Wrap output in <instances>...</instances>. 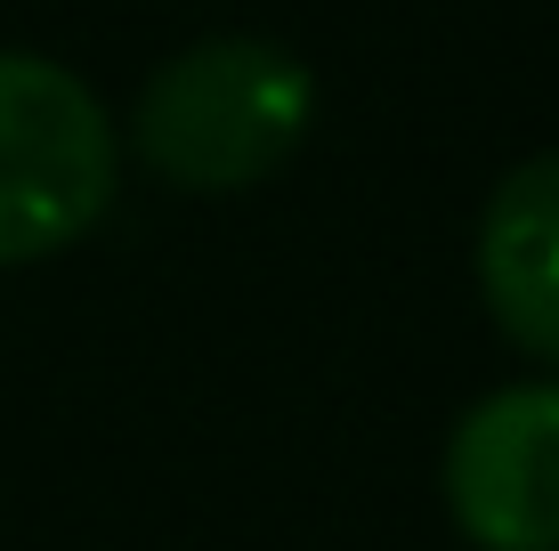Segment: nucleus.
<instances>
[{"label":"nucleus","instance_id":"nucleus-3","mask_svg":"<svg viewBox=\"0 0 559 551\" xmlns=\"http://www.w3.org/2000/svg\"><path fill=\"white\" fill-rule=\"evenodd\" d=\"M447 511L478 551H559V382L487 390L454 422Z\"/></svg>","mask_w":559,"mask_h":551},{"label":"nucleus","instance_id":"nucleus-2","mask_svg":"<svg viewBox=\"0 0 559 551\" xmlns=\"http://www.w3.org/2000/svg\"><path fill=\"white\" fill-rule=\"evenodd\" d=\"M122 139L73 65L0 49V268L82 243L114 212Z\"/></svg>","mask_w":559,"mask_h":551},{"label":"nucleus","instance_id":"nucleus-4","mask_svg":"<svg viewBox=\"0 0 559 551\" xmlns=\"http://www.w3.org/2000/svg\"><path fill=\"white\" fill-rule=\"evenodd\" d=\"M478 292L527 357L559 366V146L503 170L478 212Z\"/></svg>","mask_w":559,"mask_h":551},{"label":"nucleus","instance_id":"nucleus-1","mask_svg":"<svg viewBox=\"0 0 559 551\" xmlns=\"http://www.w3.org/2000/svg\"><path fill=\"white\" fill-rule=\"evenodd\" d=\"M317 130V73L284 41L260 33H211L163 57L139 89L130 146L179 195H243L276 179Z\"/></svg>","mask_w":559,"mask_h":551}]
</instances>
